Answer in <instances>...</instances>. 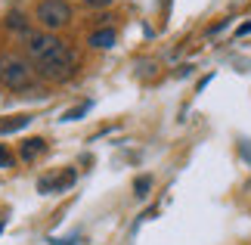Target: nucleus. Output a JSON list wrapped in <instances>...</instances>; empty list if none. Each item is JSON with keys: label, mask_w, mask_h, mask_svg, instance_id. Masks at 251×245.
I'll return each instance as SVG.
<instances>
[{"label": "nucleus", "mask_w": 251, "mask_h": 245, "mask_svg": "<svg viewBox=\"0 0 251 245\" xmlns=\"http://www.w3.org/2000/svg\"><path fill=\"white\" fill-rule=\"evenodd\" d=\"M78 180V174H75L72 168L69 171H62V177L56 174V177H41L37 180V192H44V195H53V192H65L69 186Z\"/></svg>", "instance_id": "39448f33"}, {"label": "nucleus", "mask_w": 251, "mask_h": 245, "mask_svg": "<svg viewBox=\"0 0 251 245\" xmlns=\"http://www.w3.org/2000/svg\"><path fill=\"white\" fill-rule=\"evenodd\" d=\"M3 223H6V214H0V230H3Z\"/></svg>", "instance_id": "2eb2a0df"}, {"label": "nucleus", "mask_w": 251, "mask_h": 245, "mask_svg": "<svg viewBox=\"0 0 251 245\" xmlns=\"http://www.w3.org/2000/svg\"><path fill=\"white\" fill-rule=\"evenodd\" d=\"M115 41H118V34H115V28H96V31L87 37V44L93 47V50H109V47H115Z\"/></svg>", "instance_id": "423d86ee"}, {"label": "nucleus", "mask_w": 251, "mask_h": 245, "mask_svg": "<svg viewBox=\"0 0 251 245\" xmlns=\"http://www.w3.org/2000/svg\"><path fill=\"white\" fill-rule=\"evenodd\" d=\"M25 50H28V56H31L34 68H37L44 62H53L56 56H62L65 50H69V44L59 41V37L50 34V31H31L25 37Z\"/></svg>", "instance_id": "f03ea898"}, {"label": "nucleus", "mask_w": 251, "mask_h": 245, "mask_svg": "<svg viewBox=\"0 0 251 245\" xmlns=\"http://www.w3.org/2000/svg\"><path fill=\"white\" fill-rule=\"evenodd\" d=\"M34 72H37V78H44V81H50V84H56V81H69V78H75V72H78V53L69 47L62 56H56L53 62L37 65Z\"/></svg>", "instance_id": "20e7f679"}, {"label": "nucleus", "mask_w": 251, "mask_h": 245, "mask_svg": "<svg viewBox=\"0 0 251 245\" xmlns=\"http://www.w3.org/2000/svg\"><path fill=\"white\" fill-rule=\"evenodd\" d=\"M87 109H90V103H81V106H75V109H69L62 115V121H78V118H84L87 115Z\"/></svg>", "instance_id": "9d476101"}, {"label": "nucleus", "mask_w": 251, "mask_h": 245, "mask_svg": "<svg viewBox=\"0 0 251 245\" xmlns=\"http://www.w3.org/2000/svg\"><path fill=\"white\" fill-rule=\"evenodd\" d=\"M6 28H16V31H28V22H25V16L13 13V16L6 19Z\"/></svg>", "instance_id": "9b49d317"}, {"label": "nucleus", "mask_w": 251, "mask_h": 245, "mask_svg": "<svg viewBox=\"0 0 251 245\" xmlns=\"http://www.w3.org/2000/svg\"><path fill=\"white\" fill-rule=\"evenodd\" d=\"M44 149H47V140H44V136H31V140L22 143V152H19V155H22L25 162H34L37 155H44Z\"/></svg>", "instance_id": "0eeeda50"}, {"label": "nucleus", "mask_w": 251, "mask_h": 245, "mask_svg": "<svg viewBox=\"0 0 251 245\" xmlns=\"http://www.w3.org/2000/svg\"><path fill=\"white\" fill-rule=\"evenodd\" d=\"M115 0H84V6H90V9H102V6H112Z\"/></svg>", "instance_id": "ddd939ff"}, {"label": "nucleus", "mask_w": 251, "mask_h": 245, "mask_svg": "<svg viewBox=\"0 0 251 245\" xmlns=\"http://www.w3.org/2000/svg\"><path fill=\"white\" fill-rule=\"evenodd\" d=\"M34 65L19 53H0V84L9 90H28L34 84Z\"/></svg>", "instance_id": "f257e3e1"}, {"label": "nucleus", "mask_w": 251, "mask_h": 245, "mask_svg": "<svg viewBox=\"0 0 251 245\" xmlns=\"http://www.w3.org/2000/svg\"><path fill=\"white\" fill-rule=\"evenodd\" d=\"M0 168H13V152L6 146H0Z\"/></svg>", "instance_id": "f8f14e48"}, {"label": "nucleus", "mask_w": 251, "mask_h": 245, "mask_svg": "<svg viewBox=\"0 0 251 245\" xmlns=\"http://www.w3.org/2000/svg\"><path fill=\"white\" fill-rule=\"evenodd\" d=\"M34 22L44 28V31H59V28L72 25V6L65 0H41L34 9Z\"/></svg>", "instance_id": "7ed1b4c3"}, {"label": "nucleus", "mask_w": 251, "mask_h": 245, "mask_svg": "<svg viewBox=\"0 0 251 245\" xmlns=\"http://www.w3.org/2000/svg\"><path fill=\"white\" fill-rule=\"evenodd\" d=\"M149 190H152V177H137L133 180V195H137V199H146Z\"/></svg>", "instance_id": "1a4fd4ad"}, {"label": "nucleus", "mask_w": 251, "mask_h": 245, "mask_svg": "<svg viewBox=\"0 0 251 245\" xmlns=\"http://www.w3.org/2000/svg\"><path fill=\"white\" fill-rule=\"evenodd\" d=\"M239 37H242V34H251V22H245V25H239V31H236Z\"/></svg>", "instance_id": "4468645a"}, {"label": "nucleus", "mask_w": 251, "mask_h": 245, "mask_svg": "<svg viewBox=\"0 0 251 245\" xmlns=\"http://www.w3.org/2000/svg\"><path fill=\"white\" fill-rule=\"evenodd\" d=\"M28 121H31V115H16V118L0 124V134H13V131H19V127H25Z\"/></svg>", "instance_id": "6e6552de"}]
</instances>
